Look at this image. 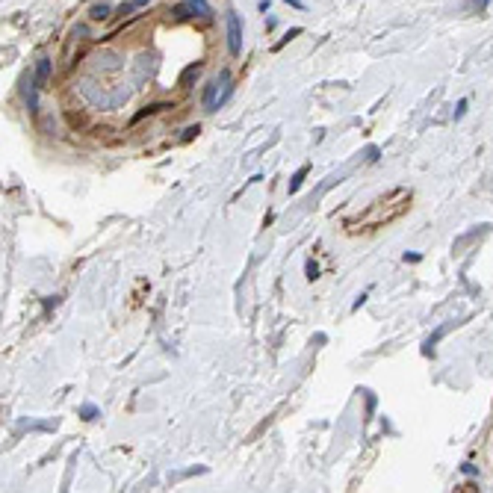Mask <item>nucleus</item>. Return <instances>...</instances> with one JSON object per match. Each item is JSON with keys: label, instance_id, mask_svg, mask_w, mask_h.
Returning a JSON list of instances; mask_svg holds the SVG:
<instances>
[{"label": "nucleus", "instance_id": "f257e3e1", "mask_svg": "<svg viewBox=\"0 0 493 493\" xmlns=\"http://www.w3.org/2000/svg\"><path fill=\"white\" fill-rule=\"evenodd\" d=\"M408 207H411V192H408V189H393V192H387L384 198L372 201V204H369L363 213H358L355 219H349V222H346V230H349V233L378 230V228H384V225H390V222H396L399 216H405Z\"/></svg>", "mask_w": 493, "mask_h": 493}, {"label": "nucleus", "instance_id": "f03ea898", "mask_svg": "<svg viewBox=\"0 0 493 493\" xmlns=\"http://www.w3.org/2000/svg\"><path fill=\"white\" fill-rule=\"evenodd\" d=\"M228 50L230 56H239L242 50V21L236 12H228Z\"/></svg>", "mask_w": 493, "mask_h": 493}, {"label": "nucleus", "instance_id": "7ed1b4c3", "mask_svg": "<svg viewBox=\"0 0 493 493\" xmlns=\"http://www.w3.org/2000/svg\"><path fill=\"white\" fill-rule=\"evenodd\" d=\"M189 12H195L201 18H210V3L207 0H186L183 6H177V18H189Z\"/></svg>", "mask_w": 493, "mask_h": 493}, {"label": "nucleus", "instance_id": "20e7f679", "mask_svg": "<svg viewBox=\"0 0 493 493\" xmlns=\"http://www.w3.org/2000/svg\"><path fill=\"white\" fill-rule=\"evenodd\" d=\"M47 77H50V59H47V56H41V59H38V65H35V86L41 89V83H44Z\"/></svg>", "mask_w": 493, "mask_h": 493}, {"label": "nucleus", "instance_id": "39448f33", "mask_svg": "<svg viewBox=\"0 0 493 493\" xmlns=\"http://www.w3.org/2000/svg\"><path fill=\"white\" fill-rule=\"evenodd\" d=\"M89 18H92V21H106V18H109V6H106V3H98V6H92Z\"/></svg>", "mask_w": 493, "mask_h": 493}, {"label": "nucleus", "instance_id": "423d86ee", "mask_svg": "<svg viewBox=\"0 0 493 493\" xmlns=\"http://www.w3.org/2000/svg\"><path fill=\"white\" fill-rule=\"evenodd\" d=\"M304 174H307V165H301L296 174H293V183H290V192H296L298 186H301V180H304Z\"/></svg>", "mask_w": 493, "mask_h": 493}, {"label": "nucleus", "instance_id": "0eeeda50", "mask_svg": "<svg viewBox=\"0 0 493 493\" xmlns=\"http://www.w3.org/2000/svg\"><path fill=\"white\" fill-rule=\"evenodd\" d=\"M98 414L100 411L95 408V405H83V408H80V417H83V420H95Z\"/></svg>", "mask_w": 493, "mask_h": 493}, {"label": "nucleus", "instance_id": "6e6552de", "mask_svg": "<svg viewBox=\"0 0 493 493\" xmlns=\"http://www.w3.org/2000/svg\"><path fill=\"white\" fill-rule=\"evenodd\" d=\"M133 9H139V6H136V3H133V0H130V3H121V6H118V9H115V15H121V18H124V15H130Z\"/></svg>", "mask_w": 493, "mask_h": 493}, {"label": "nucleus", "instance_id": "1a4fd4ad", "mask_svg": "<svg viewBox=\"0 0 493 493\" xmlns=\"http://www.w3.org/2000/svg\"><path fill=\"white\" fill-rule=\"evenodd\" d=\"M290 6H296V9H301V0H287Z\"/></svg>", "mask_w": 493, "mask_h": 493}, {"label": "nucleus", "instance_id": "9d476101", "mask_svg": "<svg viewBox=\"0 0 493 493\" xmlns=\"http://www.w3.org/2000/svg\"><path fill=\"white\" fill-rule=\"evenodd\" d=\"M133 3H136V6H145V3H148V0H133Z\"/></svg>", "mask_w": 493, "mask_h": 493}]
</instances>
